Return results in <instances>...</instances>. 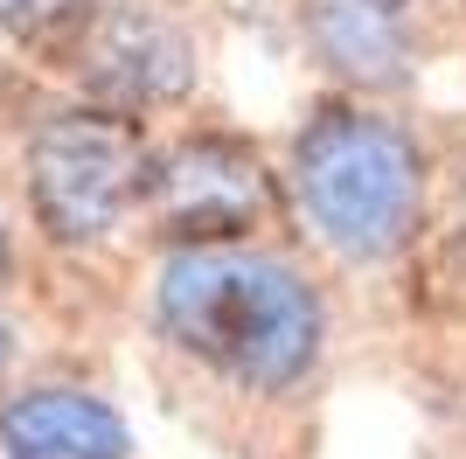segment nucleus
<instances>
[{
	"label": "nucleus",
	"instance_id": "nucleus-7",
	"mask_svg": "<svg viewBox=\"0 0 466 459\" xmlns=\"http://www.w3.org/2000/svg\"><path fill=\"white\" fill-rule=\"evenodd\" d=\"M307 42L349 84H397L410 70V36L390 0H307Z\"/></svg>",
	"mask_w": 466,
	"mask_h": 459
},
{
	"label": "nucleus",
	"instance_id": "nucleus-3",
	"mask_svg": "<svg viewBox=\"0 0 466 459\" xmlns=\"http://www.w3.org/2000/svg\"><path fill=\"white\" fill-rule=\"evenodd\" d=\"M154 153L118 105L56 112L28 139V209L56 244H97L147 202Z\"/></svg>",
	"mask_w": 466,
	"mask_h": 459
},
{
	"label": "nucleus",
	"instance_id": "nucleus-5",
	"mask_svg": "<svg viewBox=\"0 0 466 459\" xmlns=\"http://www.w3.org/2000/svg\"><path fill=\"white\" fill-rule=\"evenodd\" d=\"M77 56H84V84L105 105H118V112L167 105V97L188 91V76H195L188 36L167 28L160 15H147V7H112V15L84 21Z\"/></svg>",
	"mask_w": 466,
	"mask_h": 459
},
{
	"label": "nucleus",
	"instance_id": "nucleus-10",
	"mask_svg": "<svg viewBox=\"0 0 466 459\" xmlns=\"http://www.w3.org/2000/svg\"><path fill=\"white\" fill-rule=\"evenodd\" d=\"M0 271H7V223H0Z\"/></svg>",
	"mask_w": 466,
	"mask_h": 459
},
{
	"label": "nucleus",
	"instance_id": "nucleus-1",
	"mask_svg": "<svg viewBox=\"0 0 466 459\" xmlns=\"http://www.w3.org/2000/svg\"><path fill=\"white\" fill-rule=\"evenodd\" d=\"M154 321L188 362L237 390H292L320 355V300L292 265L237 244H188L160 265Z\"/></svg>",
	"mask_w": 466,
	"mask_h": 459
},
{
	"label": "nucleus",
	"instance_id": "nucleus-4",
	"mask_svg": "<svg viewBox=\"0 0 466 459\" xmlns=\"http://www.w3.org/2000/svg\"><path fill=\"white\" fill-rule=\"evenodd\" d=\"M147 202L188 244H230L272 216V181L237 139H181L147 174Z\"/></svg>",
	"mask_w": 466,
	"mask_h": 459
},
{
	"label": "nucleus",
	"instance_id": "nucleus-9",
	"mask_svg": "<svg viewBox=\"0 0 466 459\" xmlns=\"http://www.w3.org/2000/svg\"><path fill=\"white\" fill-rule=\"evenodd\" d=\"M7 355H15V342H7V327H0V369H7Z\"/></svg>",
	"mask_w": 466,
	"mask_h": 459
},
{
	"label": "nucleus",
	"instance_id": "nucleus-2",
	"mask_svg": "<svg viewBox=\"0 0 466 459\" xmlns=\"http://www.w3.org/2000/svg\"><path fill=\"white\" fill-rule=\"evenodd\" d=\"M292 195L313 237L355 265H383L418 237L425 153L370 105H320L292 139Z\"/></svg>",
	"mask_w": 466,
	"mask_h": 459
},
{
	"label": "nucleus",
	"instance_id": "nucleus-6",
	"mask_svg": "<svg viewBox=\"0 0 466 459\" xmlns=\"http://www.w3.org/2000/svg\"><path fill=\"white\" fill-rule=\"evenodd\" d=\"M0 445L7 459H126L133 432L105 397L49 382V390H21L0 411Z\"/></svg>",
	"mask_w": 466,
	"mask_h": 459
},
{
	"label": "nucleus",
	"instance_id": "nucleus-8",
	"mask_svg": "<svg viewBox=\"0 0 466 459\" xmlns=\"http://www.w3.org/2000/svg\"><path fill=\"white\" fill-rule=\"evenodd\" d=\"M0 28L28 42H49L63 28H84V0H0Z\"/></svg>",
	"mask_w": 466,
	"mask_h": 459
}]
</instances>
